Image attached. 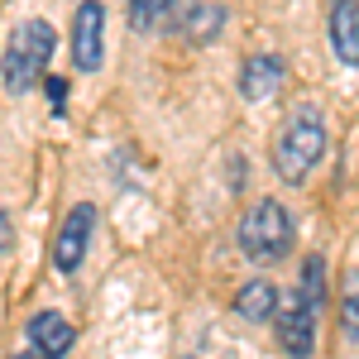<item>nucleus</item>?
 Here are the masks:
<instances>
[{"mask_svg":"<svg viewBox=\"0 0 359 359\" xmlns=\"http://www.w3.org/2000/svg\"><path fill=\"white\" fill-rule=\"evenodd\" d=\"M106 53V5L101 0H82L72 10V67L77 72H96Z\"/></svg>","mask_w":359,"mask_h":359,"instance_id":"5","label":"nucleus"},{"mask_svg":"<svg viewBox=\"0 0 359 359\" xmlns=\"http://www.w3.org/2000/svg\"><path fill=\"white\" fill-rule=\"evenodd\" d=\"M53 48H57V34L48 20H25V25L10 34L5 43V57H0V82L10 96H29L34 86L43 82L48 62H53Z\"/></svg>","mask_w":359,"mask_h":359,"instance_id":"1","label":"nucleus"},{"mask_svg":"<svg viewBox=\"0 0 359 359\" xmlns=\"http://www.w3.org/2000/svg\"><path fill=\"white\" fill-rule=\"evenodd\" d=\"M48 101H53V111L62 115V101H67V82H62V77H48Z\"/></svg>","mask_w":359,"mask_h":359,"instance_id":"15","label":"nucleus"},{"mask_svg":"<svg viewBox=\"0 0 359 359\" xmlns=\"http://www.w3.org/2000/svg\"><path fill=\"white\" fill-rule=\"evenodd\" d=\"M278 302H283L278 283H269V278H249L245 287L235 292V316H240V321H254V326H264V321H273Z\"/></svg>","mask_w":359,"mask_h":359,"instance_id":"9","label":"nucleus"},{"mask_svg":"<svg viewBox=\"0 0 359 359\" xmlns=\"http://www.w3.org/2000/svg\"><path fill=\"white\" fill-rule=\"evenodd\" d=\"M168 10H172V0H130V25L154 29V25H163Z\"/></svg>","mask_w":359,"mask_h":359,"instance_id":"13","label":"nucleus"},{"mask_svg":"<svg viewBox=\"0 0 359 359\" xmlns=\"http://www.w3.org/2000/svg\"><path fill=\"white\" fill-rule=\"evenodd\" d=\"M10 245H15V225H10V216L0 211V254H5Z\"/></svg>","mask_w":359,"mask_h":359,"instance_id":"16","label":"nucleus"},{"mask_svg":"<svg viewBox=\"0 0 359 359\" xmlns=\"http://www.w3.org/2000/svg\"><path fill=\"white\" fill-rule=\"evenodd\" d=\"M321 154H326V115L316 106H297L273 139V172L283 182H306Z\"/></svg>","mask_w":359,"mask_h":359,"instance_id":"2","label":"nucleus"},{"mask_svg":"<svg viewBox=\"0 0 359 359\" xmlns=\"http://www.w3.org/2000/svg\"><path fill=\"white\" fill-rule=\"evenodd\" d=\"M355 278H350V287H345V335H350V340H355Z\"/></svg>","mask_w":359,"mask_h":359,"instance_id":"14","label":"nucleus"},{"mask_svg":"<svg viewBox=\"0 0 359 359\" xmlns=\"http://www.w3.org/2000/svg\"><path fill=\"white\" fill-rule=\"evenodd\" d=\"M297 292L316 306L326 302V259H316V254L306 259V273H302V287H297Z\"/></svg>","mask_w":359,"mask_h":359,"instance_id":"12","label":"nucleus"},{"mask_svg":"<svg viewBox=\"0 0 359 359\" xmlns=\"http://www.w3.org/2000/svg\"><path fill=\"white\" fill-rule=\"evenodd\" d=\"M221 25H225V10H221V5H206V10H196V20H187V25H182V34H187V39H196V43H206V39H211Z\"/></svg>","mask_w":359,"mask_h":359,"instance_id":"11","label":"nucleus"},{"mask_svg":"<svg viewBox=\"0 0 359 359\" xmlns=\"http://www.w3.org/2000/svg\"><path fill=\"white\" fill-rule=\"evenodd\" d=\"M331 53L355 67L359 62V25H355V0H335L331 5Z\"/></svg>","mask_w":359,"mask_h":359,"instance_id":"10","label":"nucleus"},{"mask_svg":"<svg viewBox=\"0 0 359 359\" xmlns=\"http://www.w3.org/2000/svg\"><path fill=\"white\" fill-rule=\"evenodd\" d=\"M72 321L62 316V311H39V316H29V345H34V355L43 359H62L72 350Z\"/></svg>","mask_w":359,"mask_h":359,"instance_id":"7","label":"nucleus"},{"mask_svg":"<svg viewBox=\"0 0 359 359\" xmlns=\"http://www.w3.org/2000/svg\"><path fill=\"white\" fill-rule=\"evenodd\" d=\"M316 316H321V306L306 302L302 292H292L287 302H278L273 331H278V350L287 359H311L316 355Z\"/></svg>","mask_w":359,"mask_h":359,"instance_id":"4","label":"nucleus"},{"mask_svg":"<svg viewBox=\"0 0 359 359\" xmlns=\"http://www.w3.org/2000/svg\"><path fill=\"white\" fill-rule=\"evenodd\" d=\"M240 91H245V101H269L283 91V57L278 53H254L245 57V67H240Z\"/></svg>","mask_w":359,"mask_h":359,"instance_id":"8","label":"nucleus"},{"mask_svg":"<svg viewBox=\"0 0 359 359\" xmlns=\"http://www.w3.org/2000/svg\"><path fill=\"white\" fill-rule=\"evenodd\" d=\"M91 230H96V206H72V216L62 221V230H57V245H53V264L57 273H77L86 259V245H91Z\"/></svg>","mask_w":359,"mask_h":359,"instance_id":"6","label":"nucleus"},{"mask_svg":"<svg viewBox=\"0 0 359 359\" xmlns=\"http://www.w3.org/2000/svg\"><path fill=\"white\" fill-rule=\"evenodd\" d=\"M10 359H43V355H34V350H25V355H10Z\"/></svg>","mask_w":359,"mask_h":359,"instance_id":"17","label":"nucleus"},{"mask_svg":"<svg viewBox=\"0 0 359 359\" xmlns=\"http://www.w3.org/2000/svg\"><path fill=\"white\" fill-rule=\"evenodd\" d=\"M235 245H240V254L254 259V264H278V259H287V254H292V216H287V206L273 201V196L245 206L240 230H235Z\"/></svg>","mask_w":359,"mask_h":359,"instance_id":"3","label":"nucleus"}]
</instances>
